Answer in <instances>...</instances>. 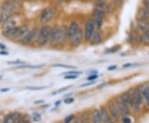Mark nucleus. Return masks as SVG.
<instances>
[{"mask_svg": "<svg viewBox=\"0 0 149 123\" xmlns=\"http://www.w3.org/2000/svg\"><path fill=\"white\" fill-rule=\"evenodd\" d=\"M52 32V27L44 25L41 27L37 32L36 37V45L38 47H44L50 44L51 37Z\"/></svg>", "mask_w": 149, "mask_h": 123, "instance_id": "nucleus-1", "label": "nucleus"}, {"mask_svg": "<svg viewBox=\"0 0 149 123\" xmlns=\"http://www.w3.org/2000/svg\"><path fill=\"white\" fill-rule=\"evenodd\" d=\"M128 91L130 93V95L132 97V100H133V112L136 113H139L141 112L142 108H143L144 102L139 88H138V86L134 87V88H132L131 89H129Z\"/></svg>", "mask_w": 149, "mask_h": 123, "instance_id": "nucleus-2", "label": "nucleus"}, {"mask_svg": "<svg viewBox=\"0 0 149 123\" xmlns=\"http://www.w3.org/2000/svg\"><path fill=\"white\" fill-rule=\"evenodd\" d=\"M113 102L115 103L118 110L119 112V114L122 117H126V116H130L131 114V110L129 109V107L126 105V103L123 101L122 97L120 96H117L114 99Z\"/></svg>", "mask_w": 149, "mask_h": 123, "instance_id": "nucleus-3", "label": "nucleus"}, {"mask_svg": "<svg viewBox=\"0 0 149 123\" xmlns=\"http://www.w3.org/2000/svg\"><path fill=\"white\" fill-rule=\"evenodd\" d=\"M56 12V8L55 7H50L48 8L44 9L40 16V21L42 22V24L43 25L47 24L48 22L53 18Z\"/></svg>", "mask_w": 149, "mask_h": 123, "instance_id": "nucleus-4", "label": "nucleus"}, {"mask_svg": "<svg viewBox=\"0 0 149 123\" xmlns=\"http://www.w3.org/2000/svg\"><path fill=\"white\" fill-rule=\"evenodd\" d=\"M107 110L109 112V116L111 117V118L116 123L120 122V119H121V116L119 114V112L118 110L117 107L115 105V103L113 102V100H110L108 102L107 105Z\"/></svg>", "mask_w": 149, "mask_h": 123, "instance_id": "nucleus-5", "label": "nucleus"}, {"mask_svg": "<svg viewBox=\"0 0 149 123\" xmlns=\"http://www.w3.org/2000/svg\"><path fill=\"white\" fill-rule=\"evenodd\" d=\"M95 31L93 19H89L85 23V30H84V40L86 42H90L91 37Z\"/></svg>", "mask_w": 149, "mask_h": 123, "instance_id": "nucleus-6", "label": "nucleus"}, {"mask_svg": "<svg viewBox=\"0 0 149 123\" xmlns=\"http://www.w3.org/2000/svg\"><path fill=\"white\" fill-rule=\"evenodd\" d=\"M138 88L143 99L144 105L149 107V83H143L139 84Z\"/></svg>", "mask_w": 149, "mask_h": 123, "instance_id": "nucleus-7", "label": "nucleus"}, {"mask_svg": "<svg viewBox=\"0 0 149 123\" xmlns=\"http://www.w3.org/2000/svg\"><path fill=\"white\" fill-rule=\"evenodd\" d=\"M37 32H38V30H37V27H33L32 29H30V31L27 34V36L22 40L20 43L22 45H24V46L29 45L34 39H36Z\"/></svg>", "mask_w": 149, "mask_h": 123, "instance_id": "nucleus-8", "label": "nucleus"}, {"mask_svg": "<svg viewBox=\"0 0 149 123\" xmlns=\"http://www.w3.org/2000/svg\"><path fill=\"white\" fill-rule=\"evenodd\" d=\"M84 40V31L82 30V28H79L78 32H76V34L74 36V37L72 38V40L70 41L71 46L73 47H77L79 46L82 41Z\"/></svg>", "mask_w": 149, "mask_h": 123, "instance_id": "nucleus-9", "label": "nucleus"}, {"mask_svg": "<svg viewBox=\"0 0 149 123\" xmlns=\"http://www.w3.org/2000/svg\"><path fill=\"white\" fill-rule=\"evenodd\" d=\"M22 118V114L18 112H13L6 115L2 123H16Z\"/></svg>", "mask_w": 149, "mask_h": 123, "instance_id": "nucleus-10", "label": "nucleus"}, {"mask_svg": "<svg viewBox=\"0 0 149 123\" xmlns=\"http://www.w3.org/2000/svg\"><path fill=\"white\" fill-rule=\"evenodd\" d=\"M59 38H60V27H52V32L50 41V45L52 46H55L59 45Z\"/></svg>", "mask_w": 149, "mask_h": 123, "instance_id": "nucleus-11", "label": "nucleus"}, {"mask_svg": "<svg viewBox=\"0 0 149 123\" xmlns=\"http://www.w3.org/2000/svg\"><path fill=\"white\" fill-rule=\"evenodd\" d=\"M29 31H30V28H29V26L27 24H24V25L21 26L19 27V31H18V33L17 35L15 40L20 42L22 40L27 36V34L29 32Z\"/></svg>", "mask_w": 149, "mask_h": 123, "instance_id": "nucleus-12", "label": "nucleus"}, {"mask_svg": "<svg viewBox=\"0 0 149 123\" xmlns=\"http://www.w3.org/2000/svg\"><path fill=\"white\" fill-rule=\"evenodd\" d=\"M79 24L76 22V21H72L71 23H70V25L68 27V40H69L70 41L72 40V38L74 37V36L76 34V32H78V30H79Z\"/></svg>", "mask_w": 149, "mask_h": 123, "instance_id": "nucleus-13", "label": "nucleus"}, {"mask_svg": "<svg viewBox=\"0 0 149 123\" xmlns=\"http://www.w3.org/2000/svg\"><path fill=\"white\" fill-rule=\"evenodd\" d=\"M120 97H122L123 101L126 103V105L129 107V109L131 110V112L133 111V100H132V97L130 95V93L129 91H125L122 94L120 95Z\"/></svg>", "mask_w": 149, "mask_h": 123, "instance_id": "nucleus-14", "label": "nucleus"}, {"mask_svg": "<svg viewBox=\"0 0 149 123\" xmlns=\"http://www.w3.org/2000/svg\"><path fill=\"white\" fill-rule=\"evenodd\" d=\"M68 28L65 26L60 27V38H59V45L62 44L68 40Z\"/></svg>", "mask_w": 149, "mask_h": 123, "instance_id": "nucleus-15", "label": "nucleus"}, {"mask_svg": "<svg viewBox=\"0 0 149 123\" xmlns=\"http://www.w3.org/2000/svg\"><path fill=\"white\" fill-rule=\"evenodd\" d=\"M19 27H13V28H11V29H8V30H6V31H3V35L7 38H13L15 39L18 33V31H19Z\"/></svg>", "mask_w": 149, "mask_h": 123, "instance_id": "nucleus-16", "label": "nucleus"}, {"mask_svg": "<svg viewBox=\"0 0 149 123\" xmlns=\"http://www.w3.org/2000/svg\"><path fill=\"white\" fill-rule=\"evenodd\" d=\"M99 111H100V115L102 123H105L109 118H111V117L109 114L108 110H107V107H105L104 106L100 107V108L99 109Z\"/></svg>", "mask_w": 149, "mask_h": 123, "instance_id": "nucleus-17", "label": "nucleus"}, {"mask_svg": "<svg viewBox=\"0 0 149 123\" xmlns=\"http://www.w3.org/2000/svg\"><path fill=\"white\" fill-rule=\"evenodd\" d=\"M91 122L92 123H102L100 115V111L97 108H95V109L92 110L91 114Z\"/></svg>", "mask_w": 149, "mask_h": 123, "instance_id": "nucleus-18", "label": "nucleus"}, {"mask_svg": "<svg viewBox=\"0 0 149 123\" xmlns=\"http://www.w3.org/2000/svg\"><path fill=\"white\" fill-rule=\"evenodd\" d=\"M102 37L100 32H99L98 30H95L94 34H93V36H92V37H91V41H90V43L91 45H98V44L100 43Z\"/></svg>", "mask_w": 149, "mask_h": 123, "instance_id": "nucleus-19", "label": "nucleus"}, {"mask_svg": "<svg viewBox=\"0 0 149 123\" xmlns=\"http://www.w3.org/2000/svg\"><path fill=\"white\" fill-rule=\"evenodd\" d=\"M16 19H14L13 17H11L8 21H6L3 24V31L8 30V29H11V28H13V27H16Z\"/></svg>", "mask_w": 149, "mask_h": 123, "instance_id": "nucleus-20", "label": "nucleus"}, {"mask_svg": "<svg viewBox=\"0 0 149 123\" xmlns=\"http://www.w3.org/2000/svg\"><path fill=\"white\" fill-rule=\"evenodd\" d=\"M139 39H140V41L143 45L149 46V31L142 33L139 37Z\"/></svg>", "mask_w": 149, "mask_h": 123, "instance_id": "nucleus-21", "label": "nucleus"}, {"mask_svg": "<svg viewBox=\"0 0 149 123\" xmlns=\"http://www.w3.org/2000/svg\"><path fill=\"white\" fill-rule=\"evenodd\" d=\"M103 19L104 18H100V17H93V21H94V25H95V30H98L102 27Z\"/></svg>", "mask_w": 149, "mask_h": 123, "instance_id": "nucleus-22", "label": "nucleus"}, {"mask_svg": "<svg viewBox=\"0 0 149 123\" xmlns=\"http://www.w3.org/2000/svg\"><path fill=\"white\" fill-rule=\"evenodd\" d=\"M11 17H12V14L11 13H8V12H2L1 14H0V24L1 23H4L6 21H8L9 18H10Z\"/></svg>", "mask_w": 149, "mask_h": 123, "instance_id": "nucleus-23", "label": "nucleus"}, {"mask_svg": "<svg viewBox=\"0 0 149 123\" xmlns=\"http://www.w3.org/2000/svg\"><path fill=\"white\" fill-rule=\"evenodd\" d=\"M92 16L93 17H100V18H104L105 16V13L102 11L99 10L97 8H95L93 12H92Z\"/></svg>", "mask_w": 149, "mask_h": 123, "instance_id": "nucleus-24", "label": "nucleus"}, {"mask_svg": "<svg viewBox=\"0 0 149 123\" xmlns=\"http://www.w3.org/2000/svg\"><path fill=\"white\" fill-rule=\"evenodd\" d=\"M26 88L32 91H39V90H44L47 88V86H27L26 87Z\"/></svg>", "mask_w": 149, "mask_h": 123, "instance_id": "nucleus-25", "label": "nucleus"}, {"mask_svg": "<svg viewBox=\"0 0 149 123\" xmlns=\"http://www.w3.org/2000/svg\"><path fill=\"white\" fill-rule=\"evenodd\" d=\"M32 121L33 122H40L41 120H42V115L40 114L39 113H33L32 116Z\"/></svg>", "mask_w": 149, "mask_h": 123, "instance_id": "nucleus-26", "label": "nucleus"}, {"mask_svg": "<svg viewBox=\"0 0 149 123\" xmlns=\"http://www.w3.org/2000/svg\"><path fill=\"white\" fill-rule=\"evenodd\" d=\"M42 65H29V64H25V65H21L17 67L18 69H38L41 68Z\"/></svg>", "mask_w": 149, "mask_h": 123, "instance_id": "nucleus-27", "label": "nucleus"}, {"mask_svg": "<svg viewBox=\"0 0 149 123\" xmlns=\"http://www.w3.org/2000/svg\"><path fill=\"white\" fill-rule=\"evenodd\" d=\"M74 118H75V116H74V114L68 115L67 117H65L63 123H72V122L74 121Z\"/></svg>", "mask_w": 149, "mask_h": 123, "instance_id": "nucleus-28", "label": "nucleus"}, {"mask_svg": "<svg viewBox=\"0 0 149 123\" xmlns=\"http://www.w3.org/2000/svg\"><path fill=\"white\" fill-rule=\"evenodd\" d=\"M53 67H58V68H64V69H75L74 66L71 65H66L63 64H52Z\"/></svg>", "mask_w": 149, "mask_h": 123, "instance_id": "nucleus-29", "label": "nucleus"}, {"mask_svg": "<svg viewBox=\"0 0 149 123\" xmlns=\"http://www.w3.org/2000/svg\"><path fill=\"white\" fill-rule=\"evenodd\" d=\"M121 123H133V119L130 117V116H126V117H122L120 119Z\"/></svg>", "mask_w": 149, "mask_h": 123, "instance_id": "nucleus-30", "label": "nucleus"}, {"mask_svg": "<svg viewBox=\"0 0 149 123\" xmlns=\"http://www.w3.org/2000/svg\"><path fill=\"white\" fill-rule=\"evenodd\" d=\"M70 87H71V86H66V87H64V88H61L58 89L57 91L53 92L52 94L55 95V94H58V93H63V92L66 91V90H68L69 88H70Z\"/></svg>", "mask_w": 149, "mask_h": 123, "instance_id": "nucleus-31", "label": "nucleus"}, {"mask_svg": "<svg viewBox=\"0 0 149 123\" xmlns=\"http://www.w3.org/2000/svg\"><path fill=\"white\" fill-rule=\"evenodd\" d=\"M79 78V75H65V79H76Z\"/></svg>", "mask_w": 149, "mask_h": 123, "instance_id": "nucleus-32", "label": "nucleus"}, {"mask_svg": "<svg viewBox=\"0 0 149 123\" xmlns=\"http://www.w3.org/2000/svg\"><path fill=\"white\" fill-rule=\"evenodd\" d=\"M8 64H26L24 61H22L20 59H17V60H13V61H8Z\"/></svg>", "mask_w": 149, "mask_h": 123, "instance_id": "nucleus-33", "label": "nucleus"}, {"mask_svg": "<svg viewBox=\"0 0 149 123\" xmlns=\"http://www.w3.org/2000/svg\"><path fill=\"white\" fill-rule=\"evenodd\" d=\"M99 78V75H90L87 77V80L88 81H95Z\"/></svg>", "mask_w": 149, "mask_h": 123, "instance_id": "nucleus-34", "label": "nucleus"}, {"mask_svg": "<svg viewBox=\"0 0 149 123\" xmlns=\"http://www.w3.org/2000/svg\"><path fill=\"white\" fill-rule=\"evenodd\" d=\"M74 101V97H67L64 100V102L65 104H70Z\"/></svg>", "mask_w": 149, "mask_h": 123, "instance_id": "nucleus-35", "label": "nucleus"}, {"mask_svg": "<svg viewBox=\"0 0 149 123\" xmlns=\"http://www.w3.org/2000/svg\"><path fill=\"white\" fill-rule=\"evenodd\" d=\"M81 74V72L80 71H77V70H73V71H70V72H66L65 75H80Z\"/></svg>", "mask_w": 149, "mask_h": 123, "instance_id": "nucleus-36", "label": "nucleus"}, {"mask_svg": "<svg viewBox=\"0 0 149 123\" xmlns=\"http://www.w3.org/2000/svg\"><path fill=\"white\" fill-rule=\"evenodd\" d=\"M94 84H95V81H89V82L85 83V84H81V85H80V87L84 88V87H87V86L93 85Z\"/></svg>", "mask_w": 149, "mask_h": 123, "instance_id": "nucleus-37", "label": "nucleus"}, {"mask_svg": "<svg viewBox=\"0 0 149 123\" xmlns=\"http://www.w3.org/2000/svg\"><path fill=\"white\" fill-rule=\"evenodd\" d=\"M72 123H84V121H83L82 118L75 117L74 119V121L72 122Z\"/></svg>", "mask_w": 149, "mask_h": 123, "instance_id": "nucleus-38", "label": "nucleus"}, {"mask_svg": "<svg viewBox=\"0 0 149 123\" xmlns=\"http://www.w3.org/2000/svg\"><path fill=\"white\" fill-rule=\"evenodd\" d=\"M143 4L144 8L149 9V0H143Z\"/></svg>", "mask_w": 149, "mask_h": 123, "instance_id": "nucleus-39", "label": "nucleus"}, {"mask_svg": "<svg viewBox=\"0 0 149 123\" xmlns=\"http://www.w3.org/2000/svg\"><path fill=\"white\" fill-rule=\"evenodd\" d=\"M16 123H28V121L25 117H22L20 120H18Z\"/></svg>", "mask_w": 149, "mask_h": 123, "instance_id": "nucleus-40", "label": "nucleus"}, {"mask_svg": "<svg viewBox=\"0 0 149 123\" xmlns=\"http://www.w3.org/2000/svg\"><path fill=\"white\" fill-rule=\"evenodd\" d=\"M137 64H131V63H127V64H124L123 65V68H128V67H132V66H135Z\"/></svg>", "mask_w": 149, "mask_h": 123, "instance_id": "nucleus-41", "label": "nucleus"}, {"mask_svg": "<svg viewBox=\"0 0 149 123\" xmlns=\"http://www.w3.org/2000/svg\"><path fill=\"white\" fill-rule=\"evenodd\" d=\"M45 102V100H43V99H40V100H37V101H35L34 102V104L35 105H39V104H42Z\"/></svg>", "mask_w": 149, "mask_h": 123, "instance_id": "nucleus-42", "label": "nucleus"}, {"mask_svg": "<svg viewBox=\"0 0 149 123\" xmlns=\"http://www.w3.org/2000/svg\"><path fill=\"white\" fill-rule=\"evenodd\" d=\"M105 3H106V0H96L95 4L96 5H99V4Z\"/></svg>", "mask_w": 149, "mask_h": 123, "instance_id": "nucleus-43", "label": "nucleus"}, {"mask_svg": "<svg viewBox=\"0 0 149 123\" xmlns=\"http://www.w3.org/2000/svg\"><path fill=\"white\" fill-rule=\"evenodd\" d=\"M116 69H117V66L116 65H111V66H109L108 67V70H109V71L116 70Z\"/></svg>", "mask_w": 149, "mask_h": 123, "instance_id": "nucleus-44", "label": "nucleus"}, {"mask_svg": "<svg viewBox=\"0 0 149 123\" xmlns=\"http://www.w3.org/2000/svg\"><path fill=\"white\" fill-rule=\"evenodd\" d=\"M9 91V88H1L0 89V92L1 93H5V92Z\"/></svg>", "mask_w": 149, "mask_h": 123, "instance_id": "nucleus-45", "label": "nucleus"}, {"mask_svg": "<svg viewBox=\"0 0 149 123\" xmlns=\"http://www.w3.org/2000/svg\"><path fill=\"white\" fill-rule=\"evenodd\" d=\"M113 3H121L123 0H113Z\"/></svg>", "mask_w": 149, "mask_h": 123, "instance_id": "nucleus-46", "label": "nucleus"}, {"mask_svg": "<svg viewBox=\"0 0 149 123\" xmlns=\"http://www.w3.org/2000/svg\"><path fill=\"white\" fill-rule=\"evenodd\" d=\"M0 48L3 49V50H6V46H3V45H1V44H0Z\"/></svg>", "mask_w": 149, "mask_h": 123, "instance_id": "nucleus-47", "label": "nucleus"}, {"mask_svg": "<svg viewBox=\"0 0 149 123\" xmlns=\"http://www.w3.org/2000/svg\"><path fill=\"white\" fill-rule=\"evenodd\" d=\"M0 54H1V55H7V54H8V53H6V52H3V51H1V52H0Z\"/></svg>", "mask_w": 149, "mask_h": 123, "instance_id": "nucleus-48", "label": "nucleus"}, {"mask_svg": "<svg viewBox=\"0 0 149 123\" xmlns=\"http://www.w3.org/2000/svg\"><path fill=\"white\" fill-rule=\"evenodd\" d=\"M62 1H64V0H59V2H62Z\"/></svg>", "mask_w": 149, "mask_h": 123, "instance_id": "nucleus-49", "label": "nucleus"}, {"mask_svg": "<svg viewBox=\"0 0 149 123\" xmlns=\"http://www.w3.org/2000/svg\"><path fill=\"white\" fill-rule=\"evenodd\" d=\"M91 123H92V122H91Z\"/></svg>", "mask_w": 149, "mask_h": 123, "instance_id": "nucleus-50", "label": "nucleus"}]
</instances>
